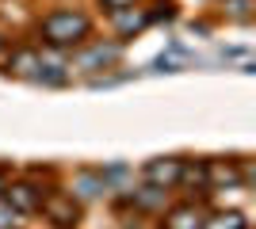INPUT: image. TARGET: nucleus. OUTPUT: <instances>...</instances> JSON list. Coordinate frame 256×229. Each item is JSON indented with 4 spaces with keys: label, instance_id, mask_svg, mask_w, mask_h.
Wrapping results in <instances>:
<instances>
[{
    "label": "nucleus",
    "instance_id": "1",
    "mask_svg": "<svg viewBox=\"0 0 256 229\" xmlns=\"http://www.w3.org/2000/svg\"><path fill=\"white\" fill-rule=\"evenodd\" d=\"M42 27H46V38H50V42H76V38L88 31V19L84 15H73V11H58Z\"/></svg>",
    "mask_w": 256,
    "mask_h": 229
},
{
    "label": "nucleus",
    "instance_id": "2",
    "mask_svg": "<svg viewBox=\"0 0 256 229\" xmlns=\"http://www.w3.org/2000/svg\"><path fill=\"white\" fill-rule=\"evenodd\" d=\"M150 172L157 176V180H176V172H180V168H176V164H153Z\"/></svg>",
    "mask_w": 256,
    "mask_h": 229
}]
</instances>
